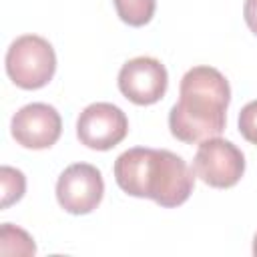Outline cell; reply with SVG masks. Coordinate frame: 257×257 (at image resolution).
Listing matches in <instances>:
<instances>
[{
    "label": "cell",
    "mask_w": 257,
    "mask_h": 257,
    "mask_svg": "<svg viewBox=\"0 0 257 257\" xmlns=\"http://www.w3.org/2000/svg\"><path fill=\"white\" fill-rule=\"evenodd\" d=\"M179 100L169 112V128L183 143H201L225 131L231 100L227 78L213 66H193L179 86Z\"/></svg>",
    "instance_id": "cell-1"
},
{
    "label": "cell",
    "mask_w": 257,
    "mask_h": 257,
    "mask_svg": "<svg viewBox=\"0 0 257 257\" xmlns=\"http://www.w3.org/2000/svg\"><path fill=\"white\" fill-rule=\"evenodd\" d=\"M193 187V169L179 155L165 149H151L145 175L147 199H153L161 207H179L191 197Z\"/></svg>",
    "instance_id": "cell-2"
},
{
    "label": "cell",
    "mask_w": 257,
    "mask_h": 257,
    "mask_svg": "<svg viewBox=\"0 0 257 257\" xmlns=\"http://www.w3.org/2000/svg\"><path fill=\"white\" fill-rule=\"evenodd\" d=\"M56 70V54L50 42L36 34L18 36L6 52V72L10 80L26 90L48 84Z\"/></svg>",
    "instance_id": "cell-3"
},
{
    "label": "cell",
    "mask_w": 257,
    "mask_h": 257,
    "mask_svg": "<svg viewBox=\"0 0 257 257\" xmlns=\"http://www.w3.org/2000/svg\"><path fill=\"white\" fill-rule=\"evenodd\" d=\"M193 171L209 187L229 189L243 177L245 157L231 141L213 137L201 141L193 159Z\"/></svg>",
    "instance_id": "cell-4"
},
{
    "label": "cell",
    "mask_w": 257,
    "mask_h": 257,
    "mask_svg": "<svg viewBox=\"0 0 257 257\" xmlns=\"http://www.w3.org/2000/svg\"><path fill=\"white\" fill-rule=\"evenodd\" d=\"M104 193V181L96 167L74 163L66 167L56 181L58 205L72 215H86L98 207Z\"/></svg>",
    "instance_id": "cell-5"
},
{
    "label": "cell",
    "mask_w": 257,
    "mask_h": 257,
    "mask_svg": "<svg viewBox=\"0 0 257 257\" xmlns=\"http://www.w3.org/2000/svg\"><path fill=\"white\" fill-rule=\"evenodd\" d=\"M128 133L126 114L110 102L88 104L76 120L78 141L94 151H108L116 147Z\"/></svg>",
    "instance_id": "cell-6"
},
{
    "label": "cell",
    "mask_w": 257,
    "mask_h": 257,
    "mask_svg": "<svg viewBox=\"0 0 257 257\" xmlns=\"http://www.w3.org/2000/svg\"><path fill=\"white\" fill-rule=\"evenodd\" d=\"M167 82V68L151 56H137L124 62L118 72V88L135 104H153L161 100Z\"/></svg>",
    "instance_id": "cell-7"
},
{
    "label": "cell",
    "mask_w": 257,
    "mask_h": 257,
    "mask_svg": "<svg viewBox=\"0 0 257 257\" xmlns=\"http://www.w3.org/2000/svg\"><path fill=\"white\" fill-rule=\"evenodd\" d=\"M10 128L18 145L38 151L48 149L58 141L62 133V120L54 106L44 102H32L22 106L12 116Z\"/></svg>",
    "instance_id": "cell-8"
},
{
    "label": "cell",
    "mask_w": 257,
    "mask_h": 257,
    "mask_svg": "<svg viewBox=\"0 0 257 257\" xmlns=\"http://www.w3.org/2000/svg\"><path fill=\"white\" fill-rule=\"evenodd\" d=\"M0 251L2 255H34L36 253V245L32 241V237L14 227L12 223H4L2 231H0Z\"/></svg>",
    "instance_id": "cell-9"
},
{
    "label": "cell",
    "mask_w": 257,
    "mask_h": 257,
    "mask_svg": "<svg viewBox=\"0 0 257 257\" xmlns=\"http://www.w3.org/2000/svg\"><path fill=\"white\" fill-rule=\"evenodd\" d=\"M155 0H114L118 18L128 26H145L155 14Z\"/></svg>",
    "instance_id": "cell-10"
},
{
    "label": "cell",
    "mask_w": 257,
    "mask_h": 257,
    "mask_svg": "<svg viewBox=\"0 0 257 257\" xmlns=\"http://www.w3.org/2000/svg\"><path fill=\"white\" fill-rule=\"evenodd\" d=\"M0 179H2V209H6L12 203L22 199L24 189H26V179L22 171L12 169V167H2Z\"/></svg>",
    "instance_id": "cell-11"
},
{
    "label": "cell",
    "mask_w": 257,
    "mask_h": 257,
    "mask_svg": "<svg viewBox=\"0 0 257 257\" xmlns=\"http://www.w3.org/2000/svg\"><path fill=\"white\" fill-rule=\"evenodd\" d=\"M239 133L245 141L257 145V100L247 102L239 112Z\"/></svg>",
    "instance_id": "cell-12"
},
{
    "label": "cell",
    "mask_w": 257,
    "mask_h": 257,
    "mask_svg": "<svg viewBox=\"0 0 257 257\" xmlns=\"http://www.w3.org/2000/svg\"><path fill=\"white\" fill-rule=\"evenodd\" d=\"M243 16H245V22H247L249 30L253 34H257V0H245Z\"/></svg>",
    "instance_id": "cell-13"
},
{
    "label": "cell",
    "mask_w": 257,
    "mask_h": 257,
    "mask_svg": "<svg viewBox=\"0 0 257 257\" xmlns=\"http://www.w3.org/2000/svg\"><path fill=\"white\" fill-rule=\"evenodd\" d=\"M253 255L257 257V235H255V239H253Z\"/></svg>",
    "instance_id": "cell-14"
}]
</instances>
